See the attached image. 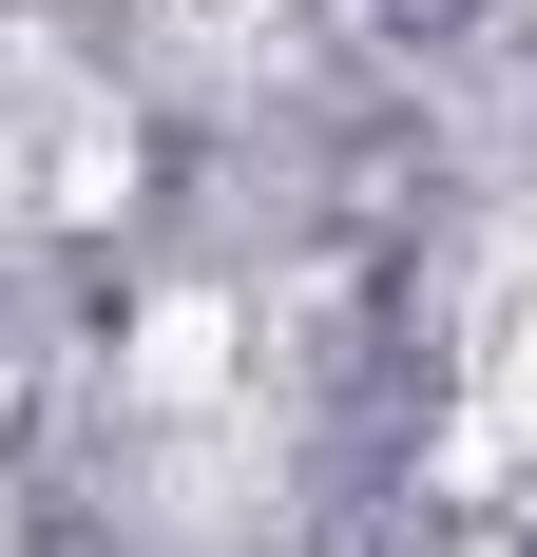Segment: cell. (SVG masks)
Wrapping results in <instances>:
<instances>
[{"mask_svg": "<svg viewBox=\"0 0 537 557\" xmlns=\"http://www.w3.org/2000/svg\"><path fill=\"white\" fill-rule=\"evenodd\" d=\"M230 385V308H154L135 327V404H212Z\"/></svg>", "mask_w": 537, "mask_h": 557, "instance_id": "cell-1", "label": "cell"}]
</instances>
